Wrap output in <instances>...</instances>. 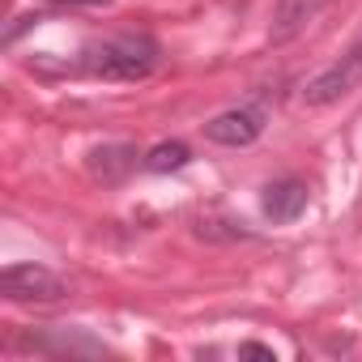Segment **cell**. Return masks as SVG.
I'll return each mask as SVG.
<instances>
[{"label":"cell","mask_w":362,"mask_h":362,"mask_svg":"<svg viewBox=\"0 0 362 362\" xmlns=\"http://www.w3.org/2000/svg\"><path fill=\"white\" fill-rule=\"evenodd\" d=\"M0 294L9 303H60L69 298V281L43 264H9L0 273Z\"/></svg>","instance_id":"3"},{"label":"cell","mask_w":362,"mask_h":362,"mask_svg":"<svg viewBox=\"0 0 362 362\" xmlns=\"http://www.w3.org/2000/svg\"><path fill=\"white\" fill-rule=\"evenodd\" d=\"M145 170H153V175H166V170H179V166H188L192 162V149L184 145V141H162V145H153L145 158Z\"/></svg>","instance_id":"9"},{"label":"cell","mask_w":362,"mask_h":362,"mask_svg":"<svg viewBox=\"0 0 362 362\" xmlns=\"http://www.w3.org/2000/svg\"><path fill=\"white\" fill-rule=\"evenodd\" d=\"M239 358H269V362H277V354H273L269 345H260V341H247V345H239Z\"/></svg>","instance_id":"10"},{"label":"cell","mask_w":362,"mask_h":362,"mask_svg":"<svg viewBox=\"0 0 362 362\" xmlns=\"http://www.w3.org/2000/svg\"><path fill=\"white\" fill-rule=\"evenodd\" d=\"M158 64L162 47L149 35H115L81 52V69L103 81H145L149 73H158Z\"/></svg>","instance_id":"1"},{"label":"cell","mask_w":362,"mask_h":362,"mask_svg":"<svg viewBox=\"0 0 362 362\" xmlns=\"http://www.w3.org/2000/svg\"><path fill=\"white\" fill-rule=\"evenodd\" d=\"M362 86V39L341 56V60H332L320 77H311L307 86H303V103L307 107H332V103H341L345 94H354Z\"/></svg>","instance_id":"2"},{"label":"cell","mask_w":362,"mask_h":362,"mask_svg":"<svg viewBox=\"0 0 362 362\" xmlns=\"http://www.w3.org/2000/svg\"><path fill=\"white\" fill-rule=\"evenodd\" d=\"M26 345L30 349H39V354H81V358H98V354H107V345L103 341H94V337H86V332H69V328H52V332H35V337H26Z\"/></svg>","instance_id":"7"},{"label":"cell","mask_w":362,"mask_h":362,"mask_svg":"<svg viewBox=\"0 0 362 362\" xmlns=\"http://www.w3.org/2000/svg\"><path fill=\"white\" fill-rule=\"evenodd\" d=\"M52 5H77V9H98V5H111V0H52Z\"/></svg>","instance_id":"11"},{"label":"cell","mask_w":362,"mask_h":362,"mask_svg":"<svg viewBox=\"0 0 362 362\" xmlns=\"http://www.w3.org/2000/svg\"><path fill=\"white\" fill-rule=\"evenodd\" d=\"M260 132H264V115L256 107H235V111H222V115H214L205 124V136L214 145H230V149L252 145Z\"/></svg>","instance_id":"4"},{"label":"cell","mask_w":362,"mask_h":362,"mask_svg":"<svg viewBox=\"0 0 362 362\" xmlns=\"http://www.w3.org/2000/svg\"><path fill=\"white\" fill-rule=\"evenodd\" d=\"M307 184L303 179H277V184L264 192V214H269V222H277V226H286V222H294L303 209H307Z\"/></svg>","instance_id":"6"},{"label":"cell","mask_w":362,"mask_h":362,"mask_svg":"<svg viewBox=\"0 0 362 362\" xmlns=\"http://www.w3.org/2000/svg\"><path fill=\"white\" fill-rule=\"evenodd\" d=\"M132 166H136V149H132V145H103V149L90 153V170L103 179V184H115V179H124Z\"/></svg>","instance_id":"8"},{"label":"cell","mask_w":362,"mask_h":362,"mask_svg":"<svg viewBox=\"0 0 362 362\" xmlns=\"http://www.w3.org/2000/svg\"><path fill=\"white\" fill-rule=\"evenodd\" d=\"M332 0H277L273 9V26H269V39L273 43H290L294 35L307 30V22H315Z\"/></svg>","instance_id":"5"}]
</instances>
